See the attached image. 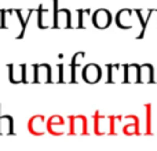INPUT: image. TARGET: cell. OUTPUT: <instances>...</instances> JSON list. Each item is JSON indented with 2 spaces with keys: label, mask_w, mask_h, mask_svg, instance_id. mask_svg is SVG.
<instances>
[{
  "label": "cell",
  "mask_w": 157,
  "mask_h": 151,
  "mask_svg": "<svg viewBox=\"0 0 157 151\" xmlns=\"http://www.w3.org/2000/svg\"><path fill=\"white\" fill-rule=\"evenodd\" d=\"M112 24V15L108 10L99 8L92 15V25L98 29H106Z\"/></svg>",
  "instance_id": "6da1fadb"
},
{
  "label": "cell",
  "mask_w": 157,
  "mask_h": 151,
  "mask_svg": "<svg viewBox=\"0 0 157 151\" xmlns=\"http://www.w3.org/2000/svg\"><path fill=\"white\" fill-rule=\"evenodd\" d=\"M138 83H153V69L150 65H144L139 68Z\"/></svg>",
  "instance_id": "3957f363"
},
{
  "label": "cell",
  "mask_w": 157,
  "mask_h": 151,
  "mask_svg": "<svg viewBox=\"0 0 157 151\" xmlns=\"http://www.w3.org/2000/svg\"><path fill=\"white\" fill-rule=\"evenodd\" d=\"M102 78V70L98 65L90 63L83 69V80L88 84H95Z\"/></svg>",
  "instance_id": "7a4b0ae2"
}]
</instances>
